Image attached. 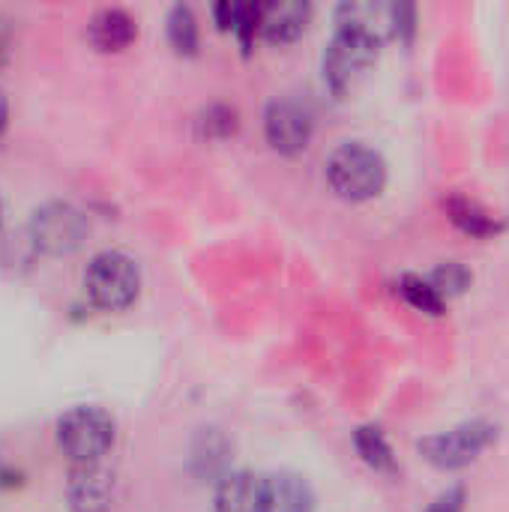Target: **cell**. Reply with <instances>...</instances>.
Returning a JSON list of instances; mask_svg holds the SVG:
<instances>
[{"label":"cell","instance_id":"obj_1","mask_svg":"<svg viewBox=\"0 0 509 512\" xmlns=\"http://www.w3.org/2000/svg\"><path fill=\"white\" fill-rule=\"evenodd\" d=\"M324 177L342 201L360 204L381 195V189L387 186V162L369 144L345 141L327 156Z\"/></svg>","mask_w":509,"mask_h":512},{"label":"cell","instance_id":"obj_2","mask_svg":"<svg viewBox=\"0 0 509 512\" xmlns=\"http://www.w3.org/2000/svg\"><path fill=\"white\" fill-rule=\"evenodd\" d=\"M114 420L96 405H78L57 420V444L75 465H99L114 447Z\"/></svg>","mask_w":509,"mask_h":512},{"label":"cell","instance_id":"obj_3","mask_svg":"<svg viewBox=\"0 0 509 512\" xmlns=\"http://www.w3.org/2000/svg\"><path fill=\"white\" fill-rule=\"evenodd\" d=\"M87 297L102 312H123L141 291V270L123 252H99L84 273Z\"/></svg>","mask_w":509,"mask_h":512},{"label":"cell","instance_id":"obj_4","mask_svg":"<svg viewBox=\"0 0 509 512\" xmlns=\"http://www.w3.org/2000/svg\"><path fill=\"white\" fill-rule=\"evenodd\" d=\"M27 237L45 255H72L90 237V219L69 201H45L30 213Z\"/></svg>","mask_w":509,"mask_h":512},{"label":"cell","instance_id":"obj_5","mask_svg":"<svg viewBox=\"0 0 509 512\" xmlns=\"http://www.w3.org/2000/svg\"><path fill=\"white\" fill-rule=\"evenodd\" d=\"M381 42L348 30V27H336L333 39L324 48V81L336 96H345L348 90H354V84L366 75V69L375 63Z\"/></svg>","mask_w":509,"mask_h":512},{"label":"cell","instance_id":"obj_6","mask_svg":"<svg viewBox=\"0 0 509 512\" xmlns=\"http://www.w3.org/2000/svg\"><path fill=\"white\" fill-rule=\"evenodd\" d=\"M495 441H498V426H492L486 420H471L450 432L423 438L420 453L429 465H435L441 471H459V468L471 465L474 459H480V453L489 450Z\"/></svg>","mask_w":509,"mask_h":512},{"label":"cell","instance_id":"obj_7","mask_svg":"<svg viewBox=\"0 0 509 512\" xmlns=\"http://www.w3.org/2000/svg\"><path fill=\"white\" fill-rule=\"evenodd\" d=\"M315 132V114L306 102L282 96L264 111V135L270 147L282 156H297L309 147Z\"/></svg>","mask_w":509,"mask_h":512},{"label":"cell","instance_id":"obj_8","mask_svg":"<svg viewBox=\"0 0 509 512\" xmlns=\"http://www.w3.org/2000/svg\"><path fill=\"white\" fill-rule=\"evenodd\" d=\"M72 512H108L114 501V477L102 465H75L66 483Z\"/></svg>","mask_w":509,"mask_h":512},{"label":"cell","instance_id":"obj_9","mask_svg":"<svg viewBox=\"0 0 509 512\" xmlns=\"http://www.w3.org/2000/svg\"><path fill=\"white\" fill-rule=\"evenodd\" d=\"M216 512H267V474L234 471L219 480Z\"/></svg>","mask_w":509,"mask_h":512},{"label":"cell","instance_id":"obj_10","mask_svg":"<svg viewBox=\"0 0 509 512\" xmlns=\"http://www.w3.org/2000/svg\"><path fill=\"white\" fill-rule=\"evenodd\" d=\"M336 27L357 30L384 45L396 33V3H342L336 9Z\"/></svg>","mask_w":509,"mask_h":512},{"label":"cell","instance_id":"obj_11","mask_svg":"<svg viewBox=\"0 0 509 512\" xmlns=\"http://www.w3.org/2000/svg\"><path fill=\"white\" fill-rule=\"evenodd\" d=\"M309 18H312L309 3H270V6H261V36L270 45H288L297 36H303Z\"/></svg>","mask_w":509,"mask_h":512},{"label":"cell","instance_id":"obj_12","mask_svg":"<svg viewBox=\"0 0 509 512\" xmlns=\"http://www.w3.org/2000/svg\"><path fill=\"white\" fill-rule=\"evenodd\" d=\"M135 33H138V27H135L132 15L123 12V9H114V6L99 9V12L90 18V24H87V39H90V45H93L96 51H105V54L123 51L126 45H132Z\"/></svg>","mask_w":509,"mask_h":512},{"label":"cell","instance_id":"obj_13","mask_svg":"<svg viewBox=\"0 0 509 512\" xmlns=\"http://www.w3.org/2000/svg\"><path fill=\"white\" fill-rule=\"evenodd\" d=\"M267 512H315V492L300 474H267Z\"/></svg>","mask_w":509,"mask_h":512},{"label":"cell","instance_id":"obj_14","mask_svg":"<svg viewBox=\"0 0 509 512\" xmlns=\"http://www.w3.org/2000/svg\"><path fill=\"white\" fill-rule=\"evenodd\" d=\"M216 24L222 30H231L240 36V42L249 48L255 33H261V6L258 3H219L213 6Z\"/></svg>","mask_w":509,"mask_h":512},{"label":"cell","instance_id":"obj_15","mask_svg":"<svg viewBox=\"0 0 509 512\" xmlns=\"http://www.w3.org/2000/svg\"><path fill=\"white\" fill-rule=\"evenodd\" d=\"M447 210H450V219H453L465 234H471V237H489V234H495V231L501 228L477 201H471V198H465V195H453V198L447 201Z\"/></svg>","mask_w":509,"mask_h":512},{"label":"cell","instance_id":"obj_16","mask_svg":"<svg viewBox=\"0 0 509 512\" xmlns=\"http://www.w3.org/2000/svg\"><path fill=\"white\" fill-rule=\"evenodd\" d=\"M354 444H357V453L363 456V462L375 471H393L396 468V459H393V450L384 438V432L378 426H363L357 429L354 435Z\"/></svg>","mask_w":509,"mask_h":512},{"label":"cell","instance_id":"obj_17","mask_svg":"<svg viewBox=\"0 0 509 512\" xmlns=\"http://www.w3.org/2000/svg\"><path fill=\"white\" fill-rule=\"evenodd\" d=\"M168 39H171L177 54L192 57L198 51V21H195V12L189 6H183V3L171 6V12H168Z\"/></svg>","mask_w":509,"mask_h":512},{"label":"cell","instance_id":"obj_18","mask_svg":"<svg viewBox=\"0 0 509 512\" xmlns=\"http://www.w3.org/2000/svg\"><path fill=\"white\" fill-rule=\"evenodd\" d=\"M399 294L420 312H429V315H441L444 312V297L432 288L429 279L423 276H402L399 279Z\"/></svg>","mask_w":509,"mask_h":512},{"label":"cell","instance_id":"obj_19","mask_svg":"<svg viewBox=\"0 0 509 512\" xmlns=\"http://www.w3.org/2000/svg\"><path fill=\"white\" fill-rule=\"evenodd\" d=\"M429 282H432V288H435L441 297H453V294H462V291L471 285V273H468L462 264L450 261V264L438 267V270L429 276Z\"/></svg>","mask_w":509,"mask_h":512},{"label":"cell","instance_id":"obj_20","mask_svg":"<svg viewBox=\"0 0 509 512\" xmlns=\"http://www.w3.org/2000/svg\"><path fill=\"white\" fill-rule=\"evenodd\" d=\"M465 510V489L462 486H453L447 492H441L426 512H462Z\"/></svg>","mask_w":509,"mask_h":512},{"label":"cell","instance_id":"obj_21","mask_svg":"<svg viewBox=\"0 0 509 512\" xmlns=\"http://www.w3.org/2000/svg\"><path fill=\"white\" fill-rule=\"evenodd\" d=\"M6 120H9V102H6V93L0 90V135L6 129Z\"/></svg>","mask_w":509,"mask_h":512},{"label":"cell","instance_id":"obj_22","mask_svg":"<svg viewBox=\"0 0 509 512\" xmlns=\"http://www.w3.org/2000/svg\"><path fill=\"white\" fill-rule=\"evenodd\" d=\"M0 219H3V201H0Z\"/></svg>","mask_w":509,"mask_h":512},{"label":"cell","instance_id":"obj_23","mask_svg":"<svg viewBox=\"0 0 509 512\" xmlns=\"http://www.w3.org/2000/svg\"><path fill=\"white\" fill-rule=\"evenodd\" d=\"M0 474H3V468H0Z\"/></svg>","mask_w":509,"mask_h":512}]
</instances>
